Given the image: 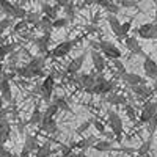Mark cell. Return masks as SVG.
<instances>
[{
    "label": "cell",
    "instance_id": "obj_1",
    "mask_svg": "<svg viewBox=\"0 0 157 157\" xmlns=\"http://www.w3.org/2000/svg\"><path fill=\"white\" fill-rule=\"evenodd\" d=\"M116 88L115 78H105L104 74H96V82L93 90L90 91V94H101V96H107L113 93V90Z\"/></svg>",
    "mask_w": 157,
    "mask_h": 157
},
{
    "label": "cell",
    "instance_id": "obj_2",
    "mask_svg": "<svg viewBox=\"0 0 157 157\" xmlns=\"http://www.w3.org/2000/svg\"><path fill=\"white\" fill-rule=\"evenodd\" d=\"M93 46H94L93 49H98L104 57H107L110 60H120L121 55H123L120 47L113 43H110V41H105V39H102V41H99L98 44H93Z\"/></svg>",
    "mask_w": 157,
    "mask_h": 157
},
{
    "label": "cell",
    "instance_id": "obj_3",
    "mask_svg": "<svg viewBox=\"0 0 157 157\" xmlns=\"http://www.w3.org/2000/svg\"><path fill=\"white\" fill-rule=\"evenodd\" d=\"M107 124L110 126V130H112V134L116 137V140L121 141L123 134H124V126H123L121 116L118 115L116 110H109L107 112Z\"/></svg>",
    "mask_w": 157,
    "mask_h": 157
},
{
    "label": "cell",
    "instance_id": "obj_4",
    "mask_svg": "<svg viewBox=\"0 0 157 157\" xmlns=\"http://www.w3.org/2000/svg\"><path fill=\"white\" fill-rule=\"evenodd\" d=\"M80 39H82V36H77V38L71 39V41H61V43H58L54 49L50 50V55L54 57V58H63V57H66L69 52L74 49V46L80 41Z\"/></svg>",
    "mask_w": 157,
    "mask_h": 157
},
{
    "label": "cell",
    "instance_id": "obj_5",
    "mask_svg": "<svg viewBox=\"0 0 157 157\" xmlns=\"http://www.w3.org/2000/svg\"><path fill=\"white\" fill-rule=\"evenodd\" d=\"M54 88H55V75L54 72H50L44 77V80L41 82V98L47 104L52 102V94H54Z\"/></svg>",
    "mask_w": 157,
    "mask_h": 157
},
{
    "label": "cell",
    "instance_id": "obj_6",
    "mask_svg": "<svg viewBox=\"0 0 157 157\" xmlns=\"http://www.w3.org/2000/svg\"><path fill=\"white\" fill-rule=\"evenodd\" d=\"M155 115H157V101H146L141 105V110H140V115H138V121L141 124H146Z\"/></svg>",
    "mask_w": 157,
    "mask_h": 157
},
{
    "label": "cell",
    "instance_id": "obj_7",
    "mask_svg": "<svg viewBox=\"0 0 157 157\" xmlns=\"http://www.w3.org/2000/svg\"><path fill=\"white\" fill-rule=\"evenodd\" d=\"M137 36L148 39V41H152V39H157V22H145L141 24L137 29Z\"/></svg>",
    "mask_w": 157,
    "mask_h": 157
},
{
    "label": "cell",
    "instance_id": "obj_8",
    "mask_svg": "<svg viewBox=\"0 0 157 157\" xmlns=\"http://www.w3.org/2000/svg\"><path fill=\"white\" fill-rule=\"evenodd\" d=\"M94 82H96V75L94 74H80L78 72L75 75V78H74V83L77 86H80L83 91H86V93H90V91L93 90Z\"/></svg>",
    "mask_w": 157,
    "mask_h": 157
},
{
    "label": "cell",
    "instance_id": "obj_9",
    "mask_svg": "<svg viewBox=\"0 0 157 157\" xmlns=\"http://www.w3.org/2000/svg\"><path fill=\"white\" fill-rule=\"evenodd\" d=\"M13 74H3L0 78V98L3 99V102H13V91H11V83L10 78Z\"/></svg>",
    "mask_w": 157,
    "mask_h": 157
},
{
    "label": "cell",
    "instance_id": "obj_10",
    "mask_svg": "<svg viewBox=\"0 0 157 157\" xmlns=\"http://www.w3.org/2000/svg\"><path fill=\"white\" fill-rule=\"evenodd\" d=\"M85 60H86V52H83V54L77 55L75 58H72V60L68 63L64 74H66V75H77L78 72H80V69H82V66H83Z\"/></svg>",
    "mask_w": 157,
    "mask_h": 157
},
{
    "label": "cell",
    "instance_id": "obj_11",
    "mask_svg": "<svg viewBox=\"0 0 157 157\" xmlns=\"http://www.w3.org/2000/svg\"><path fill=\"white\" fill-rule=\"evenodd\" d=\"M90 57H91V63H93V68L98 74H102L105 69V57H104L98 49H91L90 50Z\"/></svg>",
    "mask_w": 157,
    "mask_h": 157
},
{
    "label": "cell",
    "instance_id": "obj_12",
    "mask_svg": "<svg viewBox=\"0 0 157 157\" xmlns=\"http://www.w3.org/2000/svg\"><path fill=\"white\" fill-rule=\"evenodd\" d=\"M124 44L127 47V50L130 52L132 55H141V57H146L145 55V52H143V47L138 41V38L137 36H127L124 39Z\"/></svg>",
    "mask_w": 157,
    "mask_h": 157
},
{
    "label": "cell",
    "instance_id": "obj_13",
    "mask_svg": "<svg viewBox=\"0 0 157 157\" xmlns=\"http://www.w3.org/2000/svg\"><path fill=\"white\" fill-rule=\"evenodd\" d=\"M143 71H145L148 78L157 80V61L152 57H149V55L145 57V61H143Z\"/></svg>",
    "mask_w": 157,
    "mask_h": 157
},
{
    "label": "cell",
    "instance_id": "obj_14",
    "mask_svg": "<svg viewBox=\"0 0 157 157\" xmlns=\"http://www.w3.org/2000/svg\"><path fill=\"white\" fill-rule=\"evenodd\" d=\"M120 78L126 85H129L130 88H132V86H138V85H146L145 78H143L141 75H138V74H135V72H126Z\"/></svg>",
    "mask_w": 157,
    "mask_h": 157
},
{
    "label": "cell",
    "instance_id": "obj_15",
    "mask_svg": "<svg viewBox=\"0 0 157 157\" xmlns=\"http://www.w3.org/2000/svg\"><path fill=\"white\" fill-rule=\"evenodd\" d=\"M50 39H52V33H43L41 36L35 38V46L38 47L39 54H46V52L49 50Z\"/></svg>",
    "mask_w": 157,
    "mask_h": 157
},
{
    "label": "cell",
    "instance_id": "obj_16",
    "mask_svg": "<svg viewBox=\"0 0 157 157\" xmlns=\"http://www.w3.org/2000/svg\"><path fill=\"white\" fill-rule=\"evenodd\" d=\"M130 91L138 96L140 99H151V96L154 94V90L152 86H148V85H138V86H132Z\"/></svg>",
    "mask_w": 157,
    "mask_h": 157
},
{
    "label": "cell",
    "instance_id": "obj_17",
    "mask_svg": "<svg viewBox=\"0 0 157 157\" xmlns=\"http://www.w3.org/2000/svg\"><path fill=\"white\" fill-rule=\"evenodd\" d=\"M58 5H50V3H41V13L43 16H46L47 19H50L54 22L58 17Z\"/></svg>",
    "mask_w": 157,
    "mask_h": 157
},
{
    "label": "cell",
    "instance_id": "obj_18",
    "mask_svg": "<svg viewBox=\"0 0 157 157\" xmlns=\"http://www.w3.org/2000/svg\"><path fill=\"white\" fill-rule=\"evenodd\" d=\"M39 129H41V130H44L46 134H50V135L57 134V130H58V126H57V121H55V118H50V120H44V118H43L41 124H39Z\"/></svg>",
    "mask_w": 157,
    "mask_h": 157
},
{
    "label": "cell",
    "instance_id": "obj_19",
    "mask_svg": "<svg viewBox=\"0 0 157 157\" xmlns=\"http://www.w3.org/2000/svg\"><path fill=\"white\" fill-rule=\"evenodd\" d=\"M96 137L94 135H90V137H86V138H82V140H78L77 143H75V148L78 149V151H86V149H90V148H93L94 145H96Z\"/></svg>",
    "mask_w": 157,
    "mask_h": 157
},
{
    "label": "cell",
    "instance_id": "obj_20",
    "mask_svg": "<svg viewBox=\"0 0 157 157\" xmlns=\"http://www.w3.org/2000/svg\"><path fill=\"white\" fill-rule=\"evenodd\" d=\"M105 101L109 104H112V105H126L127 104V98L121 93H115V91L105 96Z\"/></svg>",
    "mask_w": 157,
    "mask_h": 157
},
{
    "label": "cell",
    "instance_id": "obj_21",
    "mask_svg": "<svg viewBox=\"0 0 157 157\" xmlns=\"http://www.w3.org/2000/svg\"><path fill=\"white\" fill-rule=\"evenodd\" d=\"M10 135H11V126L8 120L0 121V145L5 146V143L10 140Z\"/></svg>",
    "mask_w": 157,
    "mask_h": 157
},
{
    "label": "cell",
    "instance_id": "obj_22",
    "mask_svg": "<svg viewBox=\"0 0 157 157\" xmlns=\"http://www.w3.org/2000/svg\"><path fill=\"white\" fill-rule=\"evenodd\" d=\"M107 22L110 25L112 32L115 33V36H118V39H121V21L113 14H107Z\"/></svg>",
    "mask_w": 157,
    "mask_h": 157
},
{
    "label": "cell",
    "instance_id": "obj_23",
    "mask_svg": "<svg viewBox=\"0 0 157 157\" xmlns=\"http://www.w3.org/2000/svg\"><path fill=\"white\" fill-rule=\"evenodd\" d=\"M96 5H99V6H102L105 11H109L110 14H113V16H116V13H120V5L118 3H115V2H107V0H98L96 2Z\"/></svg>",
    "mask_w": 157,
    "mask_h": 157
},
{
    "label": "cell",
    "instance_id": "obj_24",
    "mask_svg": "<svg viewBox=\"0 0 157 157\" xmlns=\"http://www.w3.org/2000/svg\"><path fill=\"white\" fill-rule=\"evenodd\" d=\"M21 46V43H6L0 47V61H2L5 57L11 55L13 52H16V49Z\"/></svg>",
    "mask_w": 157,
    "mask_h": 157
},
{
    "label": "cell",
    "instance_id": "obj_25",
    "mask_svg": "<svg viewBox=\"0 0 157 157\" xmlns=\"http://www.w3.org/2000/svg\"><path fill=\"white\" fill-rule=\"evenodd\" d=\"M43 121V110L41 107H39V104H36L33 112H32V116H30V120H29V124L32 126H39Z\"/></svg>",
    "mask_w": 157,
    "mask_h": 157
},
{
    "label": "cell",
    "instance_id": "obj_26",
    "mask_svg": "<svg viewBox=\"0 0 157 157\" xmlns=\"http://www.w3.org/2000/svg\"><path fill=\"white\" fill-rule=\"evenodd\" d=\"M52 152H54V149H52V143L49 140V141L43 143V145H39L38 151L35 152V157H50Z\"/></svg>",
    "mask_w": 157,
    "mask_h": 157
},
{
    "label": "cell",
    "instance_id": "obj_27",
    "mask_svg": "<svg viewBox=\"0 0 157 157\" xmlns=\"http://www.w3.org/2000/svg\"><path fill=\"white\" fill-rule=\"evenodd\" d=\"M93 148H94L96 151H99V152H110V151H115L113 143L109 141V140H98L96 145H94Z\"/></svg>",
    "mask_w": 157,
    "mask_h": 157
},
{
    "label": "cell",
    "instance_id": "obj_28",
    "mask_svg": "<svg viewBox=\"0 0 157 157\" xmlns=\"http://www.w3.org/2000/svg\"><path fill=\"white\" fill-rule=\"evenodd\" d=\"M151 146H152V137H148V138L137 148V154L141 155V157H148V154H149V151H151Z\"/></svg>",
    "mask_w": 157,
    "mask_h": 157
},
{
    "label": "cell",
    "instance_id": "obj_29",
    "mask_svg": "<svg viewBox=\"0 0 157 157\" xmlns=\"http://www.w3.org/2000/svg\"><path fill=\"white\" fill-rule=\"evenodd\" d=\"M24 148H27L30 152H36L38 151V148H39V145H38V138L35 137V135H27L25 137V143H24Z\"/></svg>",
    "mask_w": 157,
    "mask_h": 157
},
{
    "label": "cell",
    "instance_id": "obj_30",
    "mask_svg": "<svg viewBox=\"0 0 157 157\" xmlns=\"http://www.w3.org/2000/svg\"><path fill=\"white\" fill-rule=\"evenodd\" d=\"M52 102H54L55 105L58 107V110H63V112H71V107H69V104H68V101H66V98H64V96H54Z\"/></svg>",
    "mask_w": 157,
    "mask_h": 157
},
{
    "label": "cell",
    "instance_id": "obj_31",
    "mask_svg": "<svg viewBox=\"0 0 157 157\" xmlns=\"http://www.w3.org/2000/svg\"><path fill=\"white\" fill-rule=\"evenodd\" d=\"M43 14L38 11H27V16H25V22H27L29 25H38V22L41 21Z\"/></svg>",
    "mask_w": 157,
    "mask_h": 157
},
{
    "label": "cell",
    "instance_id": "obj_32",
    "mask_svg": "<svg viewBox=\"0 0 157 157\" xmlns=\"http://www.w3.org/2000/svg\"><path fill=\"white\" fill-rule=\"evenodd\" d=\"M63 10H64V14H66V19H68L69 22H74V21H75V16H77L75 5H74L72 2H68L66 5L63 6Z\"/></svg>",
    "mask_w": 157,
    "mask_h": 157
},
{
    "label": "cell",
    "instance_id": "obj_33",
    "mask_svg": "<svg viewBox=\"0 0 157 157\" xmlns=\"http://www.w3.org/2000/svg\"><path fill=\"white\" fill-rule=\"evenodd\" d=\"M58 112H60L58 107L55 105L54 102H50V104H47L46 110L43 112V118H44V120H50V118H55V115H57Z\"/></svg>",
    "mask_w": 157,
    "mask_h": 157
},
{
    "label": "cell",
    "instance_id": "obj_34",
    "mask_svg": "<svg viewBox=\"0 0 157 157\" xmlns=\"http://www.w3.org/2000/svg\"><path fill=\"white\" fill-rule=\"evenodd\" d=\"M36 27L41 29V30H43V33H52V30H54V27H52V21H50V19H47L46 16H43V17H41V21L38 22Z\"/></svg>",
    "mask_w": 157,
    "mask_h": 157
},
{
    "label": "cell",
    "instance_id": "obj_35",
    "mask_svg": "<svg viewBox=\"0 0 157 157\" xmlns=\"http://www.w3.org/2000/svg\"><path fill=\"white\" fill-rule=\"evenodd\" d=\"M145 127H146V132H148V135H149V137H154L155 130H157V115H155L154 118H151V120L145 124Z\"/></svg>",
    "mask_w": 157,
    "mask_h": 157
},
{
    "label": "cell",
    "instance_id": "obj_36",
    "mask_svg": "<svg viewBox=\"0 0 157 157\" xmlns=\"http://www.w3.org/2000/svg\"><path fill=\"white\" fill-rule=\"evenodd\" d=\"M13 25V19L10 17H3L2 21H0V36H3V33Z\"/></svg>",
    "mask_w": 157,
    "mask_h": 157
},
{
    "label": "cell",
    "instance_id": "obj_37",
    "mask_svg": "<svg viewBox=\"0 0 157 157\" xmlns=\"http://www.w3.org/2000/svg\"><path fill=\"white\" fill-rule=\"evenodd\" d=\"M132 27V21H126L121 24V39H126L129 36V30Z\"/></svg>",
    "mask_w": 157,
    "mask_h": 157
},
{
    "label": "cell",
    "instance_id": "obj_38",
    "mask_svg": "<svg viewBox=\"0 0 157 157\" xmlns=\"http://www.w3.org/2000/svg\"><path fill=\"white\" fill-rule=\"evenodd\" d=\"M66 25H69V21L66 17H57L52 22V27L54 29H63V27H66Z\"/></svg>",
    "mask_w": 157,
    "mask_h": 157
},
{
    "label": "cell",
    "instance_id": "obj_39",
    "mask_svg": "<svg viewBox=\"0 0 157 157\" xmlns=\"http://www.w3.org/2000/svg\"><path fill=\"white\" fill-rule=\"evenodd\" d=\"M113 66H115V69L118 72V77H121L123 74H126V68H124V64L121 63V60H115L113 61Z\"/></svg>",
    "mask_w": 157,
    "mask_h": 157
},
{
    "label": "cell",
    "instance_id": "obj_40",
    "mask_svg": "<svg viewBox=\"0 0 157 157\" xmlns=\"http://www.w3.org/2000/svg\"><path fill=\"white\" fill-rule=\"evenodd\" d=\"M124 110H126V113H127V116L130 118V120H135V118H137V113H135V107L134 105H130V104L127 102L126 104V105H124Z\"/></svg>",
    "mask_w": 157,
    "mask_h": 157
},
{
    "label": "cell",
    "instance_id": "obj_41",
    "mask_svg": "<svg viewBox=\"0 0 157 157\" xmlns=\"http://www.w3.org/2000/svg\"><path fill=\"white\" fill-rule=\"evenodd\" d=\"M27 22H25V21H17L16 24H14V27H13V32H14V33H19V32H24L25 29H27Z\"/></svg>",
    "mask_w": 157,
    "mask_h": 157
},
{
    "label": "cell",
    "instance_id": "obj_42",
    "mask_svg": "<svg viewBox=\"0 0 157 157\" xmlns=\"http://www.w3.org/2000/svg\"><path fill=\"white\" fill-rule=\"evenodd\" d=\"M118 5H120V8H137V2H134V0H120Z\"/></svg>",
    "mask_w": 157,
    "mask_h": 157
},
{
    "label": "cell",
    "instance_id": "obj_43",
    "mask_svg": "<svg viewBox=\"0 0 157 157\" xmlns=\"http://www.w3.org/2000/svg\"><path fill=\"white\" fill-rule=\"evenodd\" d=\"M93 126L96 127V130H98L99 134H105V126H104L102 121H99V120H93Z\"/></svg>",
    "mask_w": 157,
    "mask_h": 157
},
{
    "label": "cell",
    "instance_id": "obj_44",
    "mask_svg": "<svg viewBox=\"0 0 157 157\" xmlns=\"http://www.w3.org/2000/svg\"><path fill=\"white\" fill-rule=\"evenodd\" d=\"M90 124H93V120H86V121H83L80 126L77 127V134H82V132H85V130L90 127Z\"/></svg>",
    "mask_w": 157,
    "mask_h": 157
},
{
    "label": "cell",
    "instance_id": "obj_45",
    "mask_svg": "<svg viewBox=\"0 0 157 157\" xmlns=\"http://www.w3.org/2000/svg\"><path fill=\"white\" fill-rule=\"evenodd\" d=\"M0 157H13V154H11L3 145H0Z\"/></svg>",
    "mask_w": 157,
    "mask_h": 157
},
{
    "label": "cell",
    "instance_id": "obj_46",
    "mask_svg": "<svg viewBox=\"0 0 157 157\" xmlns=\"http://www.w3.org/2000/svg\"><path fill=\"white\" fill-rule=\"evenodd\" d=\"M61 154H63L64 157L71 155V154H72V148H71L69 145H68V146H64V145H63V146H61Z\"/></svg>",
    "mask_w": 157,
    "mask_h": 157
},
{
    "label": "cell",
    "instance_id": "obj_47",
    "mask_svg": "<svg viewBox=\"0 0 157 157\" xmlns=\"http://www.w3.org/2000/svg\"><path fill=\"white\" fill-rule=\"evenodd\" d=\"M30 151L27 149V148H22V151H21V154H19V157H30Z\"/></svg>",
    "mask_w": 157,
    "mask_h": 157
},
{
    "label": "cell",
    "instance_id": "obj_48",
    "mask_svg": "<svg viewBox=\"0 0 157 157\" xmlns=\"http://www.w3.org/2000/svg\"><path fill=\"white\" fill-rule=\"evenodd\" d=\"M3 44H6V39H5V36H0V47H2Z\"/></svg>",
    "mask_w": 157,
    "mask_h": 157
},
{
    "label": "cell",
    "instance_id": "obj_49",
    "mask_svg": "<svg viewBox=\"0 0 157 157\" xmlns=\"http://www.w3.org/2000/svg\"><path fill=\"white\" fill-rule=\"evenodd\" d=\"M3 109H5V102H3V99H2V98H0V112H2Z\"/></svg>",
    "mask_w": 157,
    "mask_h": 157
},
{
    "label": "cell",
    "instance_id": "obj_50",
    "mask_svg": "<svg viewBox=\"0 0 157 157\" xmlns=\"http://www.w3.org/2000/svg\"><path fill=\"white\" fill-rule=\"evenodd\" d=\"M2 75H3V63L0 61V78H2Z\"/></svg>",
    "mask_w": 157,
    "mask_h": 157
},
{
    "label": "cell",
    "instance_id": "obj_51",
    "mask_svg": "<svg viewBox=\"0 0 157 157\" xmlns=\"http://www.w3.org/2000/svg\"><path fill=\"white\" fill-rule=\"evenodd\" d=\"M152 90H154V93H157V80H154V85H152Z\"/></svg>",
    "mask_w": 157,
    "mask_h": 157
},
{
    "label": "cell",
    "instance_id": "obj_52",
    "mask_svg": "<svg viewBox=\"0 0 157 157\" xmlns=\"http://www.w3.org/2000/svg\"><path fill=\"white\" fill-rule=\"evenodd\" d=\"M154 22H157V11H155V17H154Z\"/></svg>",
    "mask_w": 157,
    "mask_h": 157
},
{
    "label": "cell",
    "instance_id": "obj_53",
    "mask_svg": "<svg viewBox=\"0 0 157 157\" xmlns=\"http://www.w3.org/2000/svg\"><path fill=\"white\" fill-rule=\"evenodd\" d=\"M0 11H2V6H0Z\"/></svg>",
    "mask_w": 157,
    "mask_h": 157
}]
</instances>
